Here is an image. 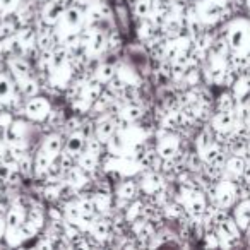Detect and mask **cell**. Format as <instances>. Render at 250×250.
Segmentation results:
<instances>
[{
	"label": "cell",
	"instance_id": "obj_1",
	"mask_svg": "<svg viewBox=\"0 0 250 250\" xmlns=\"http://www.w3.org/2000/svg\"><path fill=\"white\" fill-rule=\"evenodd\" d=\"M86 136H84L83 132H72L69 137V141H67V153H70L72 156H77V154L83 151L84 147V143H86Z\"/></svg>",
	"mask_w": 250,
	"mask_h": 250
},
{
	"label": "cell",
	"instance_id": "obj_2",
	"mask_svg": "<svg viewBox=\"0 0 250 250\" xmlns=\"http://www.w3.org/2000/svg\"><path fill=\"white\" fill-rule=\"evenodd\" d=\"M137 194V187L134 182L127 180V182H122L120 184V188H118V197L122 199H132L136 197Z\"/></svg>",
	"mask_w": 250,
	"mask_h": 250
},
{
	"label": "cell",
	"instance_id": "obj_3",
	"mask_svg": "<svg viewBox=\"0 0 250 250\" xmlns=\"http://www.w3.org/2000/svg\"><path fill=\"white\" fill-rule=\"evenodd\" d=\"M115 132V124L113 122H104V124H101L100 127L96 129V136L98 139L101 141V143H104L106 139H110L111 136H113Z\"/></svg>",
	"mask_w": 250,
	"mask_h": 250
},
{
	"label": "cell",
	"instance_id": "obj_4",
	"mask_svg": "<svg viewBox=\"0 0 250 250\" xmlns=\"http://www.w3.org/2000/svg\"><path fill=\"white\" fill-rule=\"evenodd\" d=\"M111 229V223L110 221H104V219H101V221H96L94 223V235L98 236V238H104V236H108V233H110Z\"/></svg>",
	"mask_w": 250,
	"mask_h": 250
},
{
	"label": "cell",
	"instance_id": "obj_5",
	"mask_svg": "<svg viewBox=\"0 0 250 250\" xmlns=\"http://www.w3.org/2000/svg\"><path fill=\"white\" fill-rule=\"evenodd\" d=\"M60 149H62V141H60L59 136L50 137V139L45 143V151L48 154H53V156H55V154L59 153Z\"/></svg>",
	"mask_w": 250,
	"mask_h": 250
},
{
	"label": "cell",
	"instance_id": "obj_6",
	"mask_svg": "<svg viewBox=\"0 0 250 250\" xmlns=\"http://www.w3.org/2000/svg\"><path fill=\"white\" fill-rule=\"evenodd\" d=\"M151 11V0H139L136 4V14L139 18H146Z\"/></svg>",
	"mask_w": 250,
	"mask_h": 250
},
{
	"label": "cell",
	"instance_id": "obj_7",
	"mask_svg": "<svg viewBox=\"0 0 250 250\" xmlns=\"http://www.w3.org/2000/svg\"><path fill=\"white\" fill-rule=\"evenodd\" d=\"M9 94V84L4 79H0V96H5Z\"/></svg>",
	"mask_w": 250,
	"mask_h": 250
}]
</instances>
